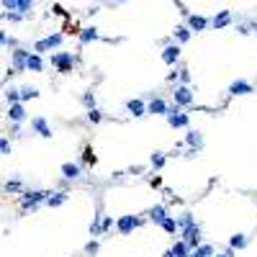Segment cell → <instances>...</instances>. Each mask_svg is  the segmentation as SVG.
Listing matches in <instances>:
<instances>
[{
	"label": "cell",
	"mask_w": 257,
	"mask_h": 257,
	"mask_svg": "<svg viewBox=\"0 0 257 257\" xmlns=\"http://www.w3.org/2000/svg\"><path fill=\"white\" fill-rule=\"evenodd\" d=\"M29 49H21V47H18L16 52H13V70L16 72H23L26 70V59H29Z\"/></svg>",
	"instance_id": "obj_15"
},
{
	"label": "cell",
	"mask_w": 257,
	"mask_h": 257,
	"mask_svg": "<svg viewBox=\"0 0 257 257\" xmlns=\"http://www.w3.org/2000/svg\"><path fill=\"white\" fill-rule=\"evenodd\" d=\"M49 196V190H26L23 193V198H21V206L29 211V208H36L39 203H44Z\"/></svg>",
	"instance_id": "obj_5"
},
{
	"label": "cell",
	"mask_w": 257,
	"mask_h": 257,
	"mask_svg": "<svg viewBox=\"0 0 257 257\" xmlns=\"http://www.w3.org/2000/svg\"><path fill=\"white\" fill-rule=\"evenodd\" d=\"M193 100H196V98H193V90H190L188 85H178L175 93H172V103H175L178 108H180V106H190Z\"/></svg>",
	"instance_id": "obj_8"
},
{
	"label": "cell",
	"mask_w": 257,
	"mask_h": 257,
	"mask_svg": "<svg viewBox=\"0 0 257 257\" xmlns=\"http://www.w3.org/2000/svg\"><path fill=\"white\" fill-rule=\"evenodd\" d=\"M162 226V232H167V234H175L178 232V224H175V216H167L165 221L160 224Z\"/></svg>",
	"instance_id": "obj_30"
},
{
	"label": "cell",
	"mask_w": 257,
	"mask_h": 257,
	"mask_svg": "<svg viewBox=\"0 0 257 257\" xmlns=\"http://www.w3.org/2000/svg\"><path fill=\"white\" fill-rule=\"evenodd\" d=\"M90 234H93V237H100V234H103V229H100V219H98V216H95V221L90 224Z\"/></svg>",
	"instance_id": "obj_37"
},
{
	"label": "cell",
	"mask_w": 257,
	"mask_h": 257,
	"mask_svg": "<svg viewBox=\"0 0 257 257\" xmlns=\"http://www.w3.org/2000/svg\"><path fill=\"white\" fill-rule=\"evenodd\" d=\"M214 257H234V255H232V250H226V252H221V255H214Z\"/></svg>",
	"instance_id": "obj_45"
},
{
	"label": "cell",
	"mask_w": 257,
	"mask_h": 257,
	"mask_svg": "<svg viewBox=\"0 0 257 257\" xmlns=\"http://www.w3.org/2000/svg\"><path fill=\"white\" fill-rule=\"evenodd\" d=\"M62 175H64V180H77L82 175V167L77 162H64L62 165Z\"/></svg>",
	"instance_id": "obj_17"
},
{
	"label": "cell",
	"mask_w": 257,
	"mask_h": 257,
	"mask_svg": "<svg viewBox=\"0 0 257 257\" xmlns=\"http://www.w3.org/2000/svg\"><path fill=\"white\" fill-rule=\"evenodd\" d=\"M95 39H98V29H95V26H90V29H82L80 44H90V41H95Z\"/></svg>",
	"instance_id": "obj_29"
},
{
	"label": "cell",
	"mask_w": 257,
	"mask_h": 257,
	"mask_svg": "<svg viewBox=\"0 0 257 257\" xmlns=\"http://www.w3.org/2000/svg\"><path fill=\"white\" fill-rule=\"evenodd\" d=\"M52 64L62 72V75H67V72H72V67H75V57H72V52H57V54H52Z\"/></svg>",
	"instance_id": "obj_1"
},
{
	"label": "cell",
	"mask_w": 257,
	"mask_h": 257,
	"mask_svg": "<svg viewBox=\"0 0 257 257\" xmlns=\"http://www.w3.org/2000/svg\"><path fill=\"white\" fill-rule=\"evenodd\" d=\"M162 257H172V252H170V250H167V252H165V255H162Z\"/></svg>",
	"instance_id": "obj_46"
},
{
	"label": "cell",
	"mask_w": 257,
	"mask_h": 257,
	"mask_svg": "<svg viewBox=\"0 0 257 257\" xmlns=\"http://www.w3.org/2000/svg\"><path fill=\"white\" fill-rule=\"evenodd\" d=\"M206 26H208V21H206V18L203 16H188V29H190V34L193 31H206Z\"/></svg>",
	"instance_id": "obj_19"
},
{
	"label": "cell",
	"mask_w": 257,
	"mask_h": 257,
	"mask_svg": "<svg viewBox=\"0 0 257 257\" xmlns=\"http://www.w3.org/2000/svg\"><path fill=\"white\" fill-rule=\"evenodd\" d=\"M178 77H180L183 85H188V82H190V72H188V70H180V72H178Z\"/></svg>",
	"instance_id": "obj_40"
},
{
	"label": "cell",
	"mask_w": 257,
	"mask_h": 257,
	"mask_svg": "<svg viewBox=\"0 0 257 257\" xmlns=\"http://www.w3.org/2000/svg\"><path fill=\"white\" fill-rule=\"evenodd\" d=\"M152 167H154V170H162V167H165V154H162V152H154V154H152Z\"/></svg>",
	"instance_id": "obj_32"
},
{
	"label": "cell",
	"mask_w": 257,
	"mask_h": 257,
	"mask_svg": "<svg viewBox=\"0 0 257 257\" xmlns=\"http://www.w3.org/2000/svg\"><path fill=\"white\" fill-rule=\"evenodd\" d=\"M175 224H178V232H183V229H188V226L196 224V216H193L190 211H185V214H180V216L175 219Z\"/></svg>",
	"instance_id": "obj_23"
},
{
	"label": "cell",
	"mask_w": 257,
	"mask_h": 257,
	"mask_svg": "<svg viewBox=\"0 0 257 257\" xmlns=\"http://www.w3.org/2000/svg\"><path fill=\"white\" fill-rule=\"evenodd\" d=\"M113 226V219L111 216H106V219H100V229H103V232H108V229Z\"/></svg>",
	"instance_id": "obj_38"
},
{
	"label": "cell",
	"mask_w": 257,
	"mask_h": 257,
	"mask_svg": "<svg viewBox=\"0 0 257 257\" xmlns=\"http://www.w3.org/2000/svg\"><path fill=\"white\" fill-rule=\"evenodd\" d=\"M216 252H214V247L211 244H198L196 250H190V255L188 257H214Z\"/></svg>",
	"instance_id": "obj_24"
},
{
	"label": "cell",
	"mask_w": 257,
	"mask_h": 257,
	"mask_svg": "<svg viewBox=\"0 0 257 257\" xmlns=\"http://www.w3.org/2000/svg\"><path fill=\"white\" fill-rule=\"evenodd\" d=\"M26 70H29V72H41L44 70V59L39 57V54H29V59H26Z\"/></svg>",
	"instance_id": "obj_20"
},
{
	"label": "cell",
	"mask_w": 257,
	"mask_h": 257,
	"mask_svg": "<svg viewBox=\"0 0 257 257\" xmlns=\"http://www.w3.org/2000/svg\"><path fill=\"white\" fill-rule=\"evenodd\" d=\"M170 252H172V257H188V255H190L188 244H185V242H180V239L170 247Z\"/></svg>",
	"instance_id": "obj_28"
},
{
	"label": "cell",
	"mask_w": 257,
	"mask_h": 257,
	"mask_svg": "<svg viewBox=\"0 0 257 257\" xmlns=\"http://www.w3.org/2000/svg\"><path fill=\"white\" fill-rule=\"evenodd\" d=\"M252 31H257V23H255V26H252Z\"/></svg>",
	"instance_id": "obj_47"
},
{
	"label": "cell",
	"mask_w": 257,
	"mask_h": 257,
	"mask_svg": "<svg viewBox=\"0 0 257 257\" xmlns=\"http://www.w3.org/2000/svg\"><path fill=\"white\" fill-rule=\"evenodd\" d=\"M165 219H167V208H165V206L149 208V221H152V224H162Z\"/></svg>",
	"instance_id": "obj_21"
},
{
	"label": "cell",
	"mask_w": 257,
	"mask_h": 257,
	"mask_svg": "<svg viewBox=\"0 0 257 257\" xmlns=\"http://www.w3.org/2000/svg\"><path fill=\"white\" fill-rule=\"evenodd\" d=\"M5 98H8V103H21V100H18V88H8L5 90Z\"/></svg>",
	"instance_id": "obj_34"
},
{
	"label": "cell",
	"mask_w": 257,
	"mask_h": 257,
	"mask_svg": "<svg viewBox=\"0 0 257 257\" xmlns=\"http://www.w3.org/2000/svg\"><path fill=\"white\" fill-rule=\"evenodd\" d=\"M178 59H180V47H178V44H167V47L162 49V62L172 67Z\"/></svg>",
	"instance_id": "obj_12"
},
{
	"label": "cell",
	"mask_w": 257,
	"mask_h": 257,
	"mask_svg": "<svg viewBox=\"0 0 257 257\" xmlns=\"http://www.w3.org/2000/svg\"><path fill=\"white\" fill-rule=\"evenodd\" d=\"M247 244H250V239H247L244 234H234L232 239H229V250H244Z\"/></svg>",
	"instance_id": "obj_26"
},
{
	"label": "cell",
	"mask_w": 257,
	"mask_h": 257,
	"mask_svg": "<svg viewBox=\"0 0 257 257\" xmlns=\"http://www.w3.org/2000/svg\"><path fill=\"white\" fill-rule=\"evenodd\" d=\"M185 144L190 147V154H196V152H201V149H203V134H201V131H193V128H190V131L185 134Z\"/></svg>",
	"instance_id": "obj_11"
},
{
	"label": "cell",
	"mask_w": 257,
	"mask_h": 257,
	"mask_svg": "<svg viewBox=\"0 0 257 257\" xmlns=\"http://www.w3.org/2000/svg\"><path fill=\"white\" fill-rule=\"evenodd\" d=\"M167 124L172 126V128H188L190 126V116L188 113H183L178 106H172V108H167Z\"/></svg>",
	"instance_id": "obj_3"
},
{
	"label": "cell",
	"mask_w": 257,
	"mask_h": 257,
	"mask_svg": "<svg viewBox=\"0 0 257 257\" xmlns=\"http://www.w3.org/2000/svg\"><path fill=\"white\" fill-rule=\"evenodd\" d=\"M190 29H188V26H178V29H175V39H178V47H180V44H188L190 41Z\"/></svg>",
	"instance_id": "obj_27"
},
{
	"label": "cell",
	"mask_w": 257,
	"mask_h": 257,
	"mask_svg": "<svg viewBox=\"0 0 257 257\" xmlns=\"http://www.w3.org/2000/svg\"><path fill=\"white\" fill-rule=\"evenodd\" d=\"M5 18H8V21H13V23H18V21H23L26 16H21V13H5Z\"/></svg>",
	"instance_id": "obj_41"
},
{
	"label": "cell",
	"mask_w": 257,
	"mask_h": 257,
	"mask_svg": "<svg viewBox=\"0 0 257 257\" xmlns=\"http://www.w3.org/2000/svg\"><path fill=\"white\" fill-rule=\"evenodd\" d=\"M62 41H64V36H62V34H49L47 39H41V41H36V44H34V54H39V57H41L44 52L57 49Z\"/></svg>",
	"instance_id": "obj_4"
},
{
	"label": "cell",
	"mask_w": 257,
	"mask_h": 257,
	"mask_svg": "<svg viewBox=\"0 0 257 257\" xmlns=\"http://www.w3.org/2000/svg\"><path fill=\"white\" fill-rule=\"evenodd\" d=\"M8 118H11V124H23L26 121V108L23 103H13L8 108Z\"/></svg>",
	"instance_id": "obj_16"
},
{
	"label": "cell",
	"mask_w": 257,
	"mask_h": 257,
	"mask_svg": "<svg viewBox=\"0 0 257 257\" xmlns=\"http://www.w3.org/2000/svg\"><path fill=\"white\" fill-rule=\"evenodd\" d=\"M255 93V88H252V82H247V80H234L232 85H229V95H250Z\"/></svg>",
	"instance_id": "obj_10"
},
{
	"label": "cell",
	"mask_w": 257,
	"mask_h": 257,
	"mask_svg": "<svg viewBox=\"0 0 257 257\" xmlns=\"http://www.w3.org/2000/svg\"><path fill=\"white\" fill-rule=\"evenodd\" d=\"M167 103H165L162 98H152L149 103H147V113H154V116H167Z\"/></svg>",
	"instance_id": "obj_13"
},
{
	"label": "cell",
	"mask_w": 257,
	"mask_h": 257,
	"mask_svg": "<svg viewBox=\"0 0 257 257\" xmlns=\"http://www.w3.org/2000/svg\"><path fill=\"white\" fill-rule=\"evenodd\" d=\"M34 3L36 0H3V8L8 13H21V16H26L34 8Z\"/></svg>",
	"instance_id": "obj_6"
},
{
	"label": "cell",
	"mask_w": 257,
	"mask_h": 257,
	"mask_svg": "<svg viewBox=\"0 0 257 257\" xmlns=\"http://www.w3.org/2000/svg\"><path fill=\"white\" fill-rule=\"evenodd\" d=\"M31 98H39V90H36V88L23 85L21 90H18V100H21V103H26V100H31Z\"/></svg>",
	"instance_id": "obj_25"
},
{
	"label": "cell",
	"mask_w": 257,
	"mask_h": 257,
	"mask_svg": "<svg viewBox=\"0 0 257 257\" xmlns=\"http://www.w3.org/2000/svg\"><path fill=\"white\" fill-rule=\"evenodd\" d=\"M85 252H88V255H95V252H98V239L88 242V244H85Z\"/></svg>",
	"instance_id": "obj_39"
},
{
	"label": "cell",
	"mask_w": 257,
	"mask_h": 257,
	"mask_svg": "<svg viewBox=\"0 0 257 257\" xmlns=\"http://www.w3.org/2000/svg\"><path fill=\"white\" fill-rule=\"evenodd\" d=\"M142 224V219H136L134 214H126V216H118V221H116V229H118V234H131L136 226Z\"/></svg>",
	"instance_id": "obj_7"
},
{
	"label": "cell",
	"mask_w": 257,
	"mask_h": 257,
	"mask_svg": "<svg viewBox=\"0 0 257 257\" xmlns=\"http://www.w3.org/2000/svg\"><path fill=\"white\" fill-rule=\"evenodd\" d=\"M85 162H95V154H93V149H90V147L85 149Z\"/></svg>",
	"instance_id": "obj_42"
},
{
	"label": "cell",
	"mask_w": 257,
	"mask_h": 257,
	"mask_svg": "<svg viewBox=\"0 0 257 257\" xmlns=\"http://www.w3.org/2000/svg\"><path fill=\"white\" fill-rule=\"evenodd\" d=\"M116 3H126V0H116Z\"/></svg>",
	"instance_id": "obj_48"
},
{
	"label": "cell",
	"mask_w": 257,
	"mask_h": 257,
	"mask_svg": "<svg viewBox=\"0 0 257 257\" xmlns=\"http://www.w3.org/2000/svg\"><path fill=\"white\" fill-rule=\"evenodd\" d=\"M126 111L131 113L134 118H139V116L147 113V103H144V100H139V98H131V100H126Z\"/></svg>",
	"instance_id": "obj_14"
},
{
	"label": "cell",
	"mask_w": 257,
	"mask_h": 257,
	"mask_svg": "<svg viewBox=\"0 0 257 257\" xmlns=\"http://www.w3.org/2000/svg\"><path fill=\"white\" fill-rule=\"evenodd\" d=\"M11 149H13L11 139H8V136H0V154H11Z\"/></svg>",
	"instance_id": "obj_33"
},
{
	"label": "cell",
	"mask_w": 257,
	"mask_h": 257,
	"mask_svg": "<svg viewBox=\"0 0 257 257\" xmlns=\"http://www.w3.org/2000/svg\"><path fill=\"white\" fill-rule=\"evenodd\" d=\"M237 31H239L242 36H247V34H250V26H239V29H237Z\"/></svg>",
	"instance_id": "obj_44"
},
{
	"label": "cell",
	"mask_w": 257,
	"mask_h": 257,
	"mask_svg": "<svg viewBox=\"0 0 257 257\" xmlns=\"http://www.w3.org/2000/svg\"><path fill=\"white\" fill-rule=\"evenodd\" d=\"M82 106H85V108H95V95L85 93V95H82Z\"/></svg>",
	"instance_id": "obj_36"
},
{
	"label": "cell",
	"mask_w": 257,
	"mask_h": 257,
	"mask_svg": "<svg viewBox=\"0 0 257 257\" xmlns=\"http://www.w3.org/2000/svg\"><path fill=\"white\" fill-rule=\"evenodd\" d=\"M31 128L41 136V139H52V136H54L52 126H49V121H47L44 116H34V118H31Z\"/></svg>",
	"instance_id": "obj_9"
},
{
	"label": "cell",
	"mask_w": 257,
	"mask_h": 257,
	"mask_svg": "<svg viewBox=\"0 0 257 257\" xmlns=\"http://www.w3.org/2000/svg\"><path fill=\"white\" fill-rule=\"evenodd\" d=\"M88 121L90 124H100L103 121V113H100L98 108H88Z\"/></svg>",
	"instance_id": "obj_31"
},
{
	"label": "cell",
	"mask_w": 257,
	"mask_h": 257,
	"mask_svg": "<svg viewBox=\"0 0 257 257\" xmlns=\"http://www.w3.org/2000/svg\"><path fill=\"white\" fill-rule=\"evenodd\" d=\"M201 237H203L201 226L193 224V226H188V229H183V232H180V242H185L188 250H196L198 244H203V242H201Z\"/></svg>",
	"instance_id": "obj_2"
},
{
	"label": "cell",
	"mask_w": 257,
	"mask_h": 257,
	"mask_svg": "<svg viewBox=\"0 0 257 257\" xmlns=\"http://www.w3.org/2000/svg\"><path fill=\"white\" fill-rule=\"evenodd\" d=\"M5 190L8 193H18V190H21V180H18V178L16 180H8L5 183Z\"/></svg>",
	"instance_id": "obj_35"
},
{
	"label": "cell",
	"mask_w": 257,
	"mask_h": 257,
	"mask_svg": "<svg viewBox=\"0 0 257 257\" xmlns=\"http://www.w3.org/2000/svg\"><path fill=\"white\" fill-rule=\"evenodd\" d=\"M8 44V36H5V31H0V47H5Z\"/></svg>",
	"instance_id": "obj_43"
},
{
	"label": "cell",
	"mask_w": 257,
	"mask_h": 257,
	"mask_svg": "<svg viewBox=\"0 0 257 257\" xmlns=\"http://www.w3.org/2000/svg\"><path fill=\"white\" fill-rule=\"evenodd\" d=\"M70 201V193H64V190H59V193H49L47 196V201H44V203H47L49 208H57V206H64Z\"/></svg>",
	"instance_id": "obj_18"
},
{
	"label": "cell",
	"mask_w": 257,
	"mask_h": 257,
	"mask_svg": "<svg viewBox=\"0 0 257 257\" xmlns=\"http://www.w3.org/2000/svg\"><path fill=\"white\" fill-rule=\"evenodd\" d=\"M229 23H232V13H229V11L216 13L214 21H211V26H214V29H224V26H229Z\"/></svg>",
	"instance_id": "obj_22"
}]
</instances>
